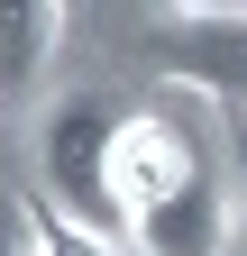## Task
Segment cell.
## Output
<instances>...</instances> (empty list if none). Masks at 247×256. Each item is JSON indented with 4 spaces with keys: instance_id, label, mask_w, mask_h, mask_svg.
<instances>
[{
    "instance_id": "5b68a950",
    "label": "cell",
    "mask_w": 247,
    "mask_h": 256,
    "mask_svg": "<svg viewBox=\"0 0 247 256\" xmlns=\"http://www.w3.org/2000/svg\"><path fill=\"white\" fill-rule=\"evenodd\" d=\"M0 256H37V202L0 192Z\"/></svg>"
},
{
    "instance_id": "6da1fadb",
    "label": "cell",
    "mask_w": 247,
    "mask_h": 256,
    "mask_svg": "<svg viewBox=\"0 0 247 256\" xmlns=\"http://www.w3.org/2000/svg\"><path fill=\"white\" fill-rule=\"evenodd\" d=\"M192 101L202 92H165L156 110L119 119L110 192H119V247H138V256H220L229 247L220 138Z\"/></svg>"
},
{
    "instance_id": "8992f818",
    "label": "cell",
    "mask_w": 247,
    "mask_h": 256,
    "mask_svg": "<svg viewBox=\"0 0 247 256\" xmlns=\"http://www.w3.org/2000/svg\"><path fill=\"white\" fill-rule=\"evenodd\" d=\"M183 28H247V0H165Z\"/></svg>"
},
{
    "instance_id": "277c9868",
    "label": "cell",
    "mask_w": 247,
    "mask_h": 256,
    "mask_svg": "<svg viewBox=\"0 0 247 256\" xmlns=\"http://www.w3.org/2000/svg\"><path fill=\"white\" fill-rule=\"evenodd\" d=\"M28 202H37V192H28ZM37 256H119V238H101V229H82V220L37 202Z\"/></svg>"
},
{
    "instance_id": "7a4b0ae2",
    "label": "cell",
    "mask_w": 247,
    "mask_h": 256,
    "mask_svg": "<svg viewBox=\"0 0 247 256\" xmlns=\"http://www.w3.org/2000/svg\"><path fill=\"white\" fill-rule=\"evenodd\" d=\"M119 110L110 92H64L37 128V202L82 220V229L119 238V192H110V156H119Z\"/></svg>"
},
{
    "instance_id": "3957f363",
    "label": "cell",
    "mask_w": 247,
    "mask_h": 256,
    "mask_svg": "<svg viewBox=\"0 0 247 256\" xmlns=\"http://www.w3.org/2000/svg\"><path fill=\"white\" fill-rule=\"evenodd\" d=\"M64 55V0H0V101H28Z\"/></svg>"
}]
</instances>
